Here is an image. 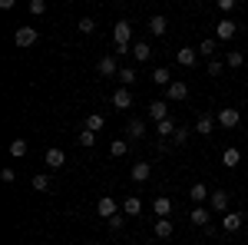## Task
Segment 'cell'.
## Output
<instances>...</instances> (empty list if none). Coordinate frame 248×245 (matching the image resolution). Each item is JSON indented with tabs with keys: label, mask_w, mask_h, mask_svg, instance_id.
<instances>
[{
	"label": "cell",
	"mask_w": 248,
	"mask_h": 245,
	"mask_svg": "<svg viewBox=\"0 0 248 245\" xmlns=\"http://www.w3.org/2000/svg\"><path fill=\"white\" fill-rule=\"evenodd\" d=\"M129 40H133V27H129V20H119V23L113 27L116 53H129Z\"/></svg>",
	"instance_id": "cell-1"
},
{
	"label": "cell",
	"mask_w": 248,
	"mask_h": 245,
	"mask_svg": "<svg viewBox=\"0 0 248 245\" xmlns=\"http://www.w3.org/2000/svg\"><path fill=\"white\" fill-rule=\"evenodd\" d=\"M215 123H218L222 130H235V126L242 123V113H238L235 106H225V110H218V116H215Z\"/></svg>",
	"instance_id": "cell-2"
},
{
	"label": "cell",
	"mask_w": 248,
	"mask_h": 245,
	"mask_svg": "<svg viewBox=\"0 0 248 245\" xmlns=\"http://www.w3.org/2000/svg\"><path fill=\"white\" fill-rule=\"evenodd\" d=\"M37 40H40L37 27H17V33H14V43H17V47H23V50H27V47H33Z\"/></svg>",
	"instance_id": "cell-3"
},
{
	"label": "cell",
	"mask_w": 248,
	"mask_h": 245,
	"mask_svg": "<svg viewBox=\"0 0 248 245\" xmlns=\"http://www.w3.org/2000/svg\"><path fill=\"white\" fill-rule=\"evenodd\" d=\"M209 209H212V212H222V215L232 212V209H229V189H215V192L209 196Z\"/></svg>",
	"instance_id": "cell-4"
},
{
	"label": "cell",
	"mask_w": 248,
	"mask_h": 245,
	"mask_svg": "<svg viewBox=\"0 0 248 245\" xmlns=\"http://www.w3.org/2000/svg\"><path fill=\"white\" fill-rule=\"evenodd\" d=\"M96 70H99V76H119V63H116L113 53H106V57H99V63H96Z\"/></svg>",
	"instance_id": "cell-5"
},
{
	"label": "cell",
	"mask_w": 248,
	"mask_h": 245,
	"mask_svg": "<svg viewBox=\"0 0 248 245\" xmlns=\"http://www.w3.org/2000/svg\"><path fill=\"white\" fill-rule=\"evenodd\" d=\"M96 212H99V219H106V222H109L113 215H119V206H116L113 196H103V199H99V206H96Z\"/></svg>",
	"instance_id": "cell-6"
},
{
	"label": "cell",
	"mask_w": 248,
	"mask_h": 245,
	"mask_svg": "<svg viewBox=\"0 0 248 245\" xmlns=\"http://www.w3.org/2000/svg\"><path fill=\"white\" fill-rule=\"evenodd\" d=\"M153 179V163H146V159H139L133 166V182H149Z\"/></svg>",
	"instance_id": "cell-7"
},
{
	"label": "cell",
	"mask_w": 248,
	"mask_h": 245,
	"mask_svg": "<svg viewBox=\"0 0 248 245\" xmlns=\"http://www.w3.org/2000/svg\"><path fill=\"white\" fill-rule=\"evenodd\" d=\"M209 219H212V212L205 206H192V212H189V222H192V226H199V229L205 226V229H209Z\"/></svg>",
	"instance_id": "cell-8"
},
{
	"label": "cell",
	"mask_w": 248,
	"mask_h": 245,
	"mask_svg": "<svg viewBox=\"0 0 248 245\" xmlns=\"http://www.w3.org/2000/svg\"><path fill=\"white\" fill-rule=\"evenodd\" d=\"M235 33H238V27H235V23H232L229 17H225V20H218V23H215V40H232Z\"/></svg>",
	"instance_id": "cell-9"
},
{
	"label": "cell",
	"mask_w": 248,
	"mask_h": 245,
	"mask_svg": "<svg viewBox=\"0 0 248 245\" xmlns=\"http://www.w3.org/2000/svg\"><path fill=\"white\" fill-rule=\"evenodd\" d=\"M149 116H153V123L169 119V103H166V99H153V103H149Z\"/></svg>",
	"instance_id": "cell-10"
},
{
	"label": "cell",
	"mask_w": 248,
	"mask_h": 245,
	"mask_svg": "<svg viewBox=\"0 0 248 245\" xmlns=\"http://www.w3.org/2000/svg\"><path fill=\"white\" fill-rule=\"evenodd\" d=\"M166 93H169V99H179V103H182V99H189V83H186V80H172V86Z\"/></svg>",
	"instance_id": "cell-11"
},
{
	"label": "cell",
	"mask_w": 248,
	"mask_h": 245,
	"mask_svg": "<svg viewBox=\"0 0 248 245\" xmlns=\"http://www.w3.org/2000/svg\"><path fill=\"white\" fill-rule=\"evenodd\" d=\"M242 222H245L242 212H225V215H222V229H225V232H238Z\"/></svg>",
	"instance_id": "cell-12"
},
{
	"label": "cell",
	"mask_w": 248,
	"mask_h": 245,
	"mask_svg": "<svg viewBox=\"0 0 248 245\" xmlns=\"http://www.w3.org/2000/svg\"><path fill=\"white\" fill-rule=\"evenodd\" d=\"M113 106L116 110H129V106H133V93H129L126 86H119V90L113 93Z\"/></svg>",
	"instance_id": "cell-13"
},
{
	"label": "cell",
	"mask_w": 248,
	"mask_h": 245,
	"mask_svg": "<svg viewBox=\"0 0 248 245\" xmlns=\"http://www.w3.org/2000/svg\"><path fill=\"white\" fill-rule=\"evenodd\" d=\"M46 166H50V169H63V166H66V152L57 149V146L46 149Z\"/></svg>",
	"instance_id": "cell-14"
},
{
	"label": "cell",
	"mask_w": 248,
	"mask_h": 245,
	"mask_svg": "<svg viewBox=\"0 0 248 245\" xmlns=\"http://www.w3.org/2000/svg\"><path fill=\"white\" fill-rule=\"evenodd\" d=\"M153 212L159 215V219H169V215H172V199H169V196H159V199L153 202Z\"/></svg>",
	"instance_id": "cell-15"
},
{
	"label": "cell",
	"mask_w": 248,
	"mask_h": 245,
	"mask_svg": "<svg viewBox=\"0 0 248 245\" xmlns=\"http://www.w3.org/2000/svg\"><path fill=\"white\" fill-rule=\"evenodd\" d=\"M166 30H169V20L162 17V14H155V17H149V33H153V37H162Z\"/></svg>",
	"instance_id": "cell-16"
},
{
	"label": "cell",
	"mask_w": 248,
	"mask_h": 245,
	"mask_svg": "<svg viewBox=\"0 0 248 245\" xmlns=\"http://www.w3.org/2000/svg\"><path fill=\"white\" fill-rule=\"evenodd\" d=\"M238 163H242V152L235 149V146H229V149H222V166H225V169H235Z\"/></svg>",
	"instance_id": "cell-17"
},
{
	"label": "cell",
	"mask_w": 248,
	"mask_h": 245,
	"mask_svg": "<svg viewBox=\"0 0 248 245\" xmlns=\"http://www.w3.org/2000/svg\"><path fill=\"white\" fill-rule=\"evenodd\" d=\"M139 212H142V202H139V196H126V202H123V215L136 219Z\"/></svg>",
	"instance_id": "cell-18"
},
{
	"label": "cell",
	"mask_w": 248,
	"mask_h": 245,
	"mask_svg": "<svg viewBox=\"0 0 248 245\" xmlns=\"http://www.w3.org/2000/svg\"><path fill=\"white\" fill-rule=\"evenodd\" d=\"M189 196H192L195 206H205V199H209V186H205V182H195V186L189 189Z\"/></svg>",
	"instance_id": "cell-19"
},
{
	"label": "cell",
	"mask_w": 248,
	"mask_h": 245,
	"mask_svg": "<svg viewBox=\"0 0 248 245\" xmlns=\"http://www.w3.org/2000/svg\"><path fill=\"white\" fill-rule=\"evenodd\" d=\"M30 186H33V192H50V189H53V179L43 176V172H37V176L30 179Z\"/></svg>",
	"instance_id": "cell-20"
},
{
	"label": "cell",
	"mask_w": 248,
	"mask_h": 245,
	"mask_svg": "<svg viewBox=\"0 0 248 245\" xmlns=\"http://www.w3.org/2000/svg\"><path fill=\"white\" fill-rule=\"evenodd\" d=\"M175 60H179L182 66H195V60H199V50H192V47H182V50L175 53Z\"/></svg>",
	"instance_id": "cell-21"
},
{
	"label": "cell",
	"mask_w": 248,
	"mask_h": 245,
	"mask_svg": "<svg viewBox=\"0 0 248 245\" xmlns=\"http://www.w3.org/2000/svg\"><path fill=\"white\" fill-rule=\"evenodd\" d=\"M212 130H215V119H212L209 113H202L199 119H195V132H202V136H212Z\"/></svg>",
	"instance_id": "cell-22"
},
{
	"label": "cell",
	"mask_w": 248,
	"mask_h": 245,
	"mask_svg": "<svg viewBox=\"0 0 248 245\" xmlns=\"http://www.w3.org/2000/svg\"><path fill=\"white\" fill-rule=\"evenodd\" d=\"M153 83H155V86H166V90H169V86H172L169 70H166V66H155V70H153Z\"/></svg>",
	"instance_id": "cell-23"
},
{
	"label": "cell",
	"mask_w": 248,
	"mask_h": 245,
	"mask_svg": "<svg viewBox=\"0 0 248 245\" xmlns=\"http://www.w3.org/2000/svg\"><path fill=\"white\" fill-rule=\"evenodd\" d=\"M175 130H179V126H175L172 119H162V123H155V136H162V139H172V136H175Z\"/></svg>",
	"instance_id": "cell-24"
},
{
	"label": "cell",
	"mask_w": 248,
	"mask_h": 245,
	"mask_svg": "<svg viewBox=\"0 0 248 245\" xmlns=\"http://www.w3.org/2000/svg\"><path fill=\"white\" fill-rule=\"evenodd\" d=\"M215 43H218V40H215V37H205V40H202V43H199V47H195V50H199V57L212 60V53H215Z\"/></svg>",
	"instance_id": "cell-25"
},
{
	"label": "cell",
	"mask_w": 248,
	"mask_h": 245,
	"mask_svg": "<svg viewBox=\"0 0 248 245\" xmlns=\"http://www.w3.org/2000/svg\"><path fill=\"white\" fill-rule=\"evenodd\" d=\"M103 126H106V119H103V113H90V116H86V126H83V130H90V132H99Z\"/></svg>",
	"instance_id": "cell-26"
},
{
	"label": "cell",
	"mask_w": 248,
	"mask_h": 245,
	"mask_svg": "<svg viewBox=\"0 0 248 245\" xmlns=\"http://www.w3.org/2000/svg\"><path fill=\"white\" fill-rule=\"evenodd\" d=\"M225 66H229V70H238V66H245V53H238V50L225 53Z\"/></svg>",
	"instance_id": "cell-27"
},
{
	"label": "cell",
	"mask_w": 248,
	"mask_h": 245,
	"mask_svg": "<svg viewBox=\"0 0 248 245\" xmlns=\"http://www.w3.org/2000/svg\"><path fill=\"white\" fill-rule=\"evenodd\" d=\"M153 235H155V239H169V235H172V222H169V219H159L155 229H153Z\"/></svg>",
	"instance_id": "cell-28"
},
{
	"label": "cell",
	"mask_w": 248,
	"mask_h": 245,
	"mask_svg": "<svg viewBox=\"0 0 248 245\" xmlns=\"http://www.w3.org/2000/svg\"><path fill=\"white\" fill-rule=\"evenodd\" d=\"M129 139H142V136H146V123H142V119H129Z\"/></svg>",
	"instance_id": "cell-29"
},
{
	"label": "cell",
	"mask_w": 248,
	"mask_h": 245,
	"mask_svg": "<svg viewBox=\"0 0 248 245\" xmlns=\"http://www.w3.org/2000/svg\"><path fill=\"white\" fill-rule=\"evenodd\" d=\"M133 57L139 60V63H146V60L153 57V50H149V43H136V47H133Z\"/></svg>",
	"instance_id": "cell-30"
},
{
	"label": "cell",
	"mask_w": 248,
	"mask_h": 245,
	"mask_svg": "<svg viewBox=\"0 0 248 245\" xmlns=\"http://www.w3.org/2000/svg\"><path fill=\"white\" fill-rule=\"evenodd\" d=\"M119 80H123V86L129 90V86L136 83V66H123V70H119Z\"/></svg>",
	"instance_id": "cell-31"
},
{
	"label": "cell",
	"mask_w": 248,
	"mask_h": 245,
	"mask_svg": "<svg viewBox=\"0 0 248 245\" xmlns=\"http://www.w3.org/2000/svg\"><path fill=\"white\" fill-rule=\"evenodd\" d=\"M126 149H129V139H113V143H109V152H113L116 159L126 156Z\"/></svg>",
	"instance_id": "cell-32"
},
{
	"label": "cell",
	"mask_w": 248,
	"mask_h": 245,
	"mask_svg": "<svg viewBox=\"0 0 248 245\" xmlns=\"http://www.w3.org/2000/svg\"><path fill=\"white\" fill-rule=\"evenodd\" d=\"M10 156H14V159H23V156H27V139H14V143H10Z\"/></svg>",
	"instance_id": "cell-33"
},
{
	"label": "cell",
	"mask_w": 248,
	"mask_h": 245,
	"mask_svg": "<svg viewBox=\"0 0 248 245\" xmlns=\"http://www.w3.org/2000/svg\"><path fill=\"white\" fill-rule=\"evenodd\" d=\"M192 132H195V130H186V126H179V130H175V136H172V143H175V146H186Z\"/></svg>",
	"instance_id": "cell-34"
},
{
	"label": "cell",
	"mask_w": 248,
	"mask_h": 245,
	"mask_svg": "<svg viewBox=\"0 0 248 245\" xmlns=\"http://www.w3.org/2000/svg\"><path fill=\"white\" fill-rule=\"evenodd\" d=\"M93 143H96V132H90V130H83V132H79V146H83V149H90Z\"/></svg>",
	"instance_id": "cell-35"
},
{
	"label": "cell",
	"mask_w": 248,
	"mask_h": 245,
	"mask_svg": "<svg viewBox=\"0 0 248 245\" xmlns=\"http://www.w3.org/2000/svg\"><path fill=\"white\" fill-rule=\"evenodd\" d=\"M77 30H79V33H93V30H96L93 17H83V20H79V23H77Z\"/></svg>",
	"instance_id": "cell-36"
},
{
	"label": "cell",
	"mask_w": 248,
	"mask_h": 245,
	"mask_svg": "<svg viewBox=\"0 0 248 245\" xmlns=\"http://www.w3.org/2000/svg\"><path fill=\"white\" fill-rule=\"evenodd\" d=\"M30 14L43 17V14H46V3H43V0H30Z\"/></svg>",
	"instance_id": "cell-37"
},
{
	"label": "cell",
	"mask_w": 248,
	"mask_h": 245,
	"mask_svg": "<svg viewBox=\"0 0 248 245\" xmlns=\"http://www.w3.org/2000/svg\"><path fill=\"white\" fill-rule=\"evenodd\" d=\"M222 70H225V63H222V60H209V76H218Z\"/></svg>",
	"instance_id": "cell-38"
},
{
	"label": "cell",
	"mask_w": 248,
	"mask_h": 245,
	"mask_svg": "<svg viewBox=\"0 0 248 245\" xmlns=\"http://www.w3.org/2000/svg\"><path fill=\"white\" fill-rule=\"evenodd\" d=\"M235 7H238V0H218V10H222V14H232Z\"/></svg>",
	"instance_id": "cell-39"
},
{
	"label": "cell",
	"mask_w": 248,
	"mask_h": 245,
	"mask_svg": "<svg viewBox=\"0 0 248 245\" xmlns=\"http://www.w3.org/2000/svg\"><path fill=\"white\" fill-rule=\"evenodd\" d=\"M123 222H126V219H123V212H119V215H113V219H109V229H113V232H119V229H123Z\"/></svg>",
	"instance_id": "cell-40"
},
{
	"label": "cell",
	"mask_w": 248,
	"mask_h": 245,
	"mask_svg": "<svg viewBox=\"0 0 248 245\" xmlns=\"http://www.w3.org/2000/svg\"><path fill=\"white\" fill-rule=\"evenodd\" d=\"M0 179H3V182H14V179H17V172H14V169H10V166H7V169L0 172Z\"/></svg>",
	"instance_id": "cell-41"
},
{
	"label": "cell",
	"mask_w": 248,
	"mask_h": 245,
	"mask_svg": "<svg viewBox=\"0 0 248 245\" xmlns=\"http://www.w3.org/2000/svg\"><path fill=\"white\" fill-rule=\"evenodd\" d=\"M90 245H103V242H90Z\"/></svg>",
	"instance_id": "cell-42"
}]
</instances>
